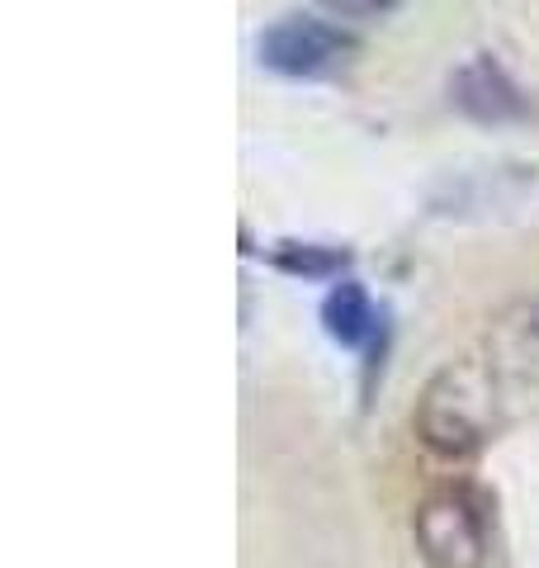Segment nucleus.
I'll return each mask as SVG.
<instances>
[{
	"mask_svg": "<svg viewBox=\"0 0 539 568\" xmlns=\"http://www.w3.org/2000/svg\"><path fill=\"white\" fill-rule=\"evenodd\" d=\"M507 422V398L482 355L445 361L417 398V436L445 459H469Z\"/></svg>",
	"mask_w": 539,
	"mask_h": 568,
	"instance_id": "f257e3e1",
	"label": "nucleus"
},
{
	"mask_svg": "<svg viewBox=\"0 0 539 568\" xmlns=\"http://www.w3.org/2000/svg\"><path fill=\"white\" fill-rule=\"evenodd\" d=\"M417 555L430 568H482L492 555V503L474 484H440L411 517Z\"/></svg>",
	"mask_w": 539,
	"mask_h": 568,
	"instance_id": "f03ea898",
	"label": "nucleus"
},
{
	"mask_svg": "<svg viewBox=\"0 0 539 568\" xmlns=\"http://www.w3.org/2000/svg\"><path fill=\"white\" fill-rule=\"evenodd\" d=\"M350 58H355V39L332 20H317V14H284V20H275L261 33V62L294 81L332 77Z\"/></svg>",
	"mask_w": 539,
	"mask_h": 568,
	"instance_id": "7ed1b4c3",
	"label": "nucleus"
},
{
	"mask_svg": "<svg viewBox=\"0 0 539 568\" xmlns=\"http://www.w3.org/2000/svg\"><path fill=\"white\" fill-rule=\"evenodd\" d=\"M482 361L497 375L507 407L539 398V298H526L497 317Z\"/></svg>",
	"mask_w": 539,
	"mask_h": 568,
	"instance_id": "20e7f679",
	"label": "nucleus"
},
{
	"mask_svg": "<svg viewBox=\"0 0 539 568\" xmlns=\"http://www.w3.org/2000/svg\"><path fill=\"white\" fill-rule=\"evenodd\" d=\"M449 104L474 123H516L530 114L526 91L511 81V71L492 52H474V58H464L455 67V77H449Z\"/></svg>",
	"mask_w": 539,
	"mask_h": 568,
	"instance_id": "39448f33",
	"label": "nucleus"
},
{
	"mask_svg": "<svg viewBox=\"0 0 539 568\" xmlns=\"http://www.w3.org/2000/svg\"><path fill=\"white\" fill-rule=\"evenodd\" d=\"M322 327H327V336L340 346H365L374 327H379V313H374V298L365 284L340 280L336 290L322 298Z\"/></svg>",
	"mask_w": 539,
	"mask_h": 568,
	"instance_id": "423d86ee",
	"label": "nucleus"
},
{
	"mask_svg": "<svg viewBox=\"0 0 539 568\" xmlns=\"http://www.w3.org/2000/svg\"><path fill=\"white\" fill-rule=\"evenodd\" d=\"M270 265L298 280H336L350 265L346 246H322V242H275L270 246Z\"/></svg>",
	"mask_w": 539,
	"mask_h": 568,
	"instance_id": "0eeeda50",
	"label": "nucleus"
}]
</instances>
